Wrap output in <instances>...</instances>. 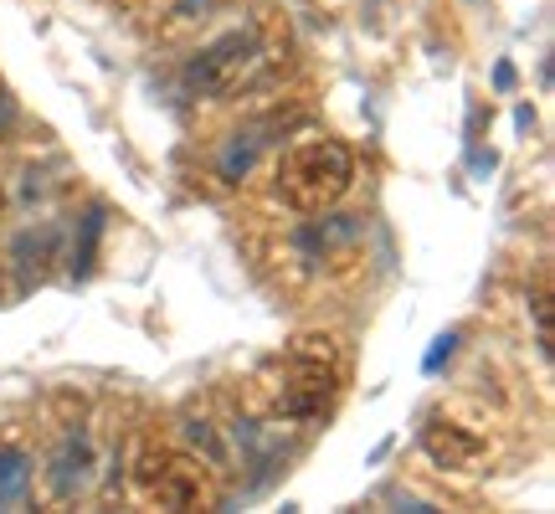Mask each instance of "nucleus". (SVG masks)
<instances>
[{
    "label": "nucleus",
    "mask_w": 555,
    "mask_h": 514,
    "mask_svg": "<svg viewBox=\"0 0 555 514\" xmlns=\"http://www.w3.org/2000/svg\"><path fill=\"white\" fill-rule=\"evenodd\" d=\"M57 416H47V427H37V478L47 504H93V499H114L124 489V448L129 437L114 427L103 433L99 412L82 396H57L52 401Z\"/></svg>",
    "instance_id": "obj_1"
},
{
    "label": "nucleus",
    "mask_w": 555,
    "mask_h": 514,
    "mask_svg": "<svg viewBox=\"0 0 555 514\" xmlns=\"http://www.w3.org/2000/svg\"><path fill=\"white\" fill-rule=\"evenodd\" d=\"M339 391H345V350L324 335H304L247 381L242 407L273 427H309L335 412Z\"/></svg>",
    "instance_id": "obj_2"
},
{
    "label": "nucleus",
    "mask_w": 555,
    "mask_h": 514,
    "mask_svg": "<svg viewBox=\"0 0 555 514\" xmlns=\"http://www.w3.org/2000/svg\"><path fill=\"white\" fill-rule=\"evenodd\" d=\"M283 57H288V37L268 16H253L232 31H221L217 41H206L196 57L185 62L180 88H185V99L201 103L258 99L283 73Z\"/></svg>",
    "instance_id": "obj_3"
},
{
    "label": "nucleus",
    "mask_w": 555,
    "mask_h": 514,
    "mask_svg": "<svg viewBox=\"0 0 555 514\" xmlns=\"http://www.w3.org/2000/svg\"><path fill=\"white\" fill-rule=\"evenodd\" d=\"M262 257L283 273L288 288H304V294L339 288L365 262V217H339L335 206L330 211H304V221L283 227Z\"/></svg>",
    "instance_id": "obj_4"
},
{
    "label": "nucleus",
    "mask_w": 555,
    "mask_h": 514,
    "mask_svg": "<svg viewBox=\"0 0 555 514\" xmlns=\"http://www.w3.org/2000/svg\"><path fill=\"white\" fill-rule=\"evenodd\" d=\"M356 191V155L330 134L294 139L273 159V201L294 217L304 211H330Z\"/></svg>",
    "instance_id": "obj_5"
},
{
    "label": "nucleus",
    "mask_w": 555,
    "mask_h": 514,
    "mask_svg": "<svg viewBox=\"0 0 555 514\" xmlns=\"http://www.w3.org/2000/svg\"><path fill=\"white\" fill-rule=\"evenodd\" d=\"M124 478L134 484V494L155 510H196L221 499V478L201 463L196 453H185L176 442H159L155 433H129L124 448Z\"/></svg>",
    "instance_id": "obj_6"
},
{
    "label": "nucleus",
    "mask_w": 555,
    "mask_h": 514,
    "mask_svg": "<svg viewBox=\"0 0 555 514\" xmlns=\"http://www.w3.org/2000/svg\"><path fill=\"white\" fill-rule=\"evenodd\" d=\"M416 442H422V453L433 458L442 474H478L489 463V433H483V422H468V416L448 412V407L427 412Z\"/></svg>",
    "instance_id": "obj_7"
},
{
    "label": "nucleus",
    "mask_w": 555,
    "mask_h": 514,
    "mask_svg": "<svg viewBox=\"0 0 555 514\" xmlns=\"http://www.w3.org/2000/svg\"><path fill=\"white\" fill-rule=\"evenodd\" d=\"M37 494V463L26 442L0 437V510H26Z\"/></svg>",
    "instance_id": "obj_8"
},
{
    "label": "nucleus",
    "mask_w": 555,
    "mask_h": 514,
    "mask_svg": "<svg viewBox=\"0 0 555 514\" xmlns=\"http://www.w3.org/2000/svg\"><path fill=\"white\" fill-rule=\"evenodd\" d=\"M453 345H457L453 335H442V339H437V350L427 356V371H437V365H442V356H453Z\"/></svg>",
    "instance_id": "obj_9"
},
{
    "label": "nucleus",
    "mask_w": 555,
    "mask_h": 514,
    "mask_svg": "<svg viewBox=\"0 0 555 514\" xmlns=\"http://www.w3.org/2000/svg\"><path fill=\"white\" fill-rule=\"evenodd\" d=\"M5 119H11V103H5V99H0V124H5Z\"/></svg>",
    "instance_id": "obj_10"
}]
</instances>
